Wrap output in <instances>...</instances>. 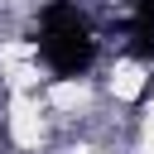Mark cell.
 Wrapping results in <instances>:
<instances>
[{"label":"cell","instance_id":"6da1fadb","mask_svg":"<svg viewBox=\"0 0 154 154\" xmlns=\"http://www.w3.org/2000/svg\"><path fill=\"white\" fill-rule=\"evenodd\" d=\"M38 53L58 77H82L96 58V38L72 0H53L38 19Z\"/></svg>","mask_w":154,"mask_h":154}]
</instances>
